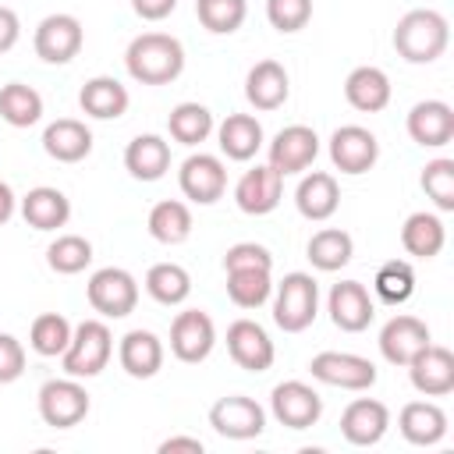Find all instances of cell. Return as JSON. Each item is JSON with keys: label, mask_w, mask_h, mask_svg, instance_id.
Listing matches in <instances>:
<instances>
[{"label": "cell", "mask_w": 454, "mask_h": 454, "mask_svg": "<svg viewBox=\"0 0 454 454\" xmlns=\"http://www.w3.org/2000/svg\"><path fill=\"white\" fill-rule=\"evenodd\" d=\"M124 67L142 85H170L184 71V46L167 32H142L128 43Z\"/></svg>", "instance_id": "cell-1"}, {"label": "cell", "mask_w": 454, "mask_h": 454, "mask_svg": "<svg viewBox=\"0 0 454 454\" xmlns=\"http://www.w3.org/2000/svg\"><path fill=\"white\" fill-rule=\"evenodd\" d=\"M447 43H450V25L440 11L429 7L408 11L394 28V50L408 64H433L436 57H443Z\"/></svg>", "instance_id": "cell-2"}, {"label": "cell", "mask_w": 454, "mask_h": 454, "mask_svg": "<svg viewBox=\"0 0 454 454\" xmlns=\"http://www.w3.org/2000/svg\"><path fill=\"white\" fill-rule=\"evenodd\" d=\"M114 355V337H110V326L103 319H82L74 330H71V344L64 348L60 355V365L67 376L74 380H89V376H99L106 369Z\"/></svg>", "instance_id": "cell-3"}, {"label": "cell", "mask_w": 454, "mask_h": 454, "mask_svg": "<svg viewBox=\"0 0 454 454\" xmlns=\"http://www.w3.org/2000/svg\"><path fill=\"white\" fill-rule=\"evenodd\" d=\"M319 312V287L309 273H287L277 284V298H273V323L284 333H301L312 326Z\"/></svg>", "instance_id": "cell-4"}, {"label": "cell", "mask_w": 454, "mask_h": 454, "mask_svg": "<svg viewBox=\"0 0 454 454\" xmlns=\"http://www.w3.org/2000/svg\"><path fill=\"white\" fill-rule=\"evenodd\" d=\"M89 305L106 319H124L138 305V280L121 266H103L85 284Z\"/></svg>", "instance_id": "cell-5"}, {"label": "cell", "mask_w": 454, "mask_h": 454, "mask_svg": "<svg viewBox=\"0 0 454 454\" xmlns=\"http://www.w3.org/2000/svg\"><path fill=\"white\" fill-rule=\"evenodd\" d=\"M89 415V394L74 376L46 380L39 387V419L53 429H71Z\"/></svg>", "instance_id": "cell-6"}, {"label": "cell", "mask_w": 454, "mask_h": 454, "mask_svg": "<svg viewBox=\"0 0 454 454\" xmlns=\"http://www.w3.org/2000/svg\"><path fill=\"white\" fill-rule=\"evenodd\" d=\"M82 43H85V28L74 14H46L32 35L35 57L46 64H71L82 53Z\"/></svg>", "instance_id": "cell-7"}, {"label": "cell", "mask_w": 454, "mask_h": 454, "mask_svg": "<svg viewBox=\"0 0 454 454\" xmlns=\"http://www.w3.org/2000/svg\"><path fill=\"white\" fill-rule=\"evenodd\" d=\"M309 372L312 380L326 387H340V390H369L376 383V365L351 351H319L312 355Z\"/></svg>", "instance_id": "cell-8"}, {"label": "cell", "mask_w": 454, "mask_h": 454, "mask_svg": "<svg viewBox=\"0 0 454 454\" xmlns=\"http://www.w3.org/2000/svg\"><path fill=\"white\" fill-rule=\"evenodd\" d=\"M270 411L287 429H309L323 415V397L301 380H284L270 394Z\"/></svg>", "instance_id": "cell-9"}, {"label": "cell", "mask_w": 454, "mask_h": 454, "mask_svg": "<svg viewBox=\"0 0 454 454\" xmlns=\"http://www.w3.org/2000/svg\"><path fill=\"white\" fill-rule=\"evenodd\" d=\"M177 184H181L184 199H192L199 206H213L227 192V167L213 153H192L177 170Z\"/></svg>", "instance_id": "cell-10"}, {"label": "cell", "mask_w": 454, "mask_h": 454, "mask_svg": "<svg viewBox=\"0 0 454 454\" xmlns=\"http://www.w3.org/2000/svg\"><path fill=\"white\" fill-rule=\"evenodd\" d=\"M216 344V326L202 309H184L170 323V351L177 362H206Z\"/></svg>", "instance_id": "cell-11"}, {"label": "cell", "mask_w": 454, "mask_h": 454, "mask_svg": "<svg viewBox=\"0 0 454 454\" xmlns=\"http://www.w3.org/2000/svg\"><path fill=\"white\" fill-rule=\"evenodd\" d=\"M209 426L227 440H255L266 429V411L245 394H227L209 408Z\"/></svg>", "instance_id": "cell-12"}, {"label": "cell", "mask_w": 454, "mask_h": 454, "mask_svg": "<svg viewBox=\"0 0 454 454\" xmlns=\"http://www.w3.org/2000/svg\"><path fill=\"white\" fill-rule=\"evenodd\" d=\"M316 156H319V135L309 124H287L270 142V167L280 177L309 170Z\"/></svg>", "instance_id": "cell-13"}, {"label": "cell", "mask_w": 454, "mask_h": 454, "mask_svg": "<svg viewBox=\"0 0 454 454\" xmlns=\"http://www.w3.org/2000/svg\"><path fill=\"white\" fill-rule=\"evenodd\" d=\"M330 160L340 174H365L380 160V142L362 124H344L330 135Z\"/></svg>", "instance_id": "cell-14"}, {"label": "cell", "mask_w": 454, "mask_h": 454, "mask_svg": "<svg viewBox=\"0 0 454 454\" xmlns=\"http://www.w3.org/2000/svg\"><path fill=\"white\" fill-rule=\"evenodd\" d=\"M227 355L245 372H266L273 365V358H277L270 333L255 319H234L227 326Z\"/></svg>", "instance_id": "cell-15"}, {"label": "cell", "mask_w": 454, "mask_h": 454, "mask_svg": "<svg viewBox=\"0 0 454 454\" xmlns=\"http://www.w3.org/2000/svg\"><path fill=\"white\" fill-rule=\"evenodd\" d=\"M280 192H284V177L270 163H255L252 170H245L238 177L234 202L248 216H266V213H273L280 206Z\"/></svg>", "instance_id": "cell-16"}, {"label": "cell", "mask_w": 454, "mask_h": 454, "mask_svg": "<svg viewBox=\"0 0 454 454\" xmlns=\"http://www.w3.org/2000/svg\"><path fill=\"white\" fill-rule=\"evenodd\" d=\"M408 376H411V387L422 397H447L454 390V355H450V348H440V344L429 340L408 362Z\"/></svg>", "instance_id": "cell-17"}, {"label": "cell", "mask_w": 454, "mask_h": 454, "mask_svg": "<svg viewBox=\"0 0 454 454\" xmlns=\"http://www.w3.org/2000/svg\"><path fill=\"white\" fill-rule=\"evenodd\" d=\"M326 312H330V319H333L337 330H344V333H362V330L372 323L376 305H372L365 284H358V280H340V284L330 287Z\"/></svg>", "instance_id": "cell-18"}, {"label": "cell", "mask_w": 454, "mask_h": 454, "mask_svg": "<svg viewBox=\"0 0 454 454\" xmlns=\"http://www.w3.org/2000/svg\"><path fill=\"white\" fill-rule=\"evenodd\" d=\"M387 429H390V411L376 397H355L340 415V436L355 447L380 443L387 436Z\"/></svg>", "instance_id": "cell-19"}, {"label": "cell", "mask_w": 454, "mask_h": 454, "mask_svg": "<svg viewBox=\"0 0 454 454\" xmlns=\"http://www.w3.org/2000/svg\"><path fill=\"white\" fill-rule=\"evenodd\" d=\"M426 344H429V326L419 316H408V312L387 319L383 330H380V355L390 365H408Z\"/></svg>", "instance_id": "cell-20"}, {"label": "cell", "mask_w": 454, "mask_h": 454, "mask_svg": "<svg viewBox=\"0 0 454 454\" xmlns=\"http://www.w3.org/2000/svg\"><path fill=\"white\" fill-rule=\"evenodd\" d=\"M404 128H408L411 142H419L426 149H440L454 138V110L443 99H422L408 110Z\"/></svg>", "instance_id": "cell-21"}, {"label": "cell", "mask_w": 454, "mask_h": 454, "mask_svg": "<svg viewBox=\"0 0 454 454\" xmlns=\"http://www.w3.org/2000/svg\"><path fill=\"white\" fill-rule=\"evenodd\" d=\"M121 369L135 380H153L163 369V340L153 330H128L117 348Z\"/></svg>", "instance_id": "cell-22"}, {"label": "cell", "mask_w": 454, "mask_h": 454, "mask_svg": "<svg viewBox=\"0 0 454 454\" xmlns=\"http://www.w3.org/2000/svg\"><path fill=\"white\" fill-rule=\"evenodd\" d=\"M397 429L415 447H433L447 436V411L433 401H408L397 415Z\"/></svg>", "instance_id": "cell-23"}, {"label": "cell", "mask_w": 454, "mask_h": 454, "mask_svg": "<svg viewBox=\"0 0 454 454\" xmlns=\"http://www.w3.org/2000/svg\"><path fill=\"white\" fill-rule=\"evenodd\" d=\"M294 206L305 220H330L340 206V188H337V177L326 174V170H312L298 181L294 188Z\"/></svg>", "instance_id": "cell-24"}, {"label": "cell", "mask_w": 454, "mask_h": 454, "mask_svg": "<svg viewBox=\"0 0 454 454\" xmlns=\"http://www.w3.org/2000/svg\"><path fill=\"white\" fill-rule=\"evenodd\" d=\"M245 96L255 110H277L287 103L291 96V78L284 71V64L277 60H259L252 64L248 78H245Z\"/></svg>", "instance_id": "cell-25"}, {"label": "cell", "mask_w": 454, "mask_h": 454, "mask_svg": "<svg viewBox=\"0 0 454 454\" xmlns=\"http://www.w3.org/2000/svg\"><path fill=\"white\" fill-rule=\"evenodd\" d=\"M43 149L57 163H78L92 153V131L74 117H57L43 131Z\"/></svg>", "instance_id": "cell-26"}, {"label": "cell", "mask_w": 454, "mask_h": 454, "mask_svg": "<svg viewBox=\"0 0 454 454\" xmlns=\"http://www.w3.org/2000/svg\"><path fill=\"white\" fill-rule=\"evenodd\" d=\"M344 99L362 114H380L390 103V78L383 67L362 64L344 78Z\"/></svg>", "instance_id": "cell-27"}, {"label": "cell", "mask_w": 454, "mask_h": 454, "mask_svg": "<svg viewBox=\"0 0 454 454\" xmlns=\"http://www.w3.org/2000/svg\"><path fill=\"white\" fill-rule=\"evenodd\" d=\"M128 103H131L128 89H124L117 78H110V74L89 78V82L82 85V92H78V106H82L89 117H96V121H117V117L128 110Z\"/></svg>", "instance_id": "cell-28"}, {"label": "cell", "mask_w": 454, "mask_h": 454, "mask_svg": "<svg viewBox=\"0 0 454 454\" xmlns=\"http://www.w3.org/2000/svg\"><path fill=\"white\" fill-rule=\"evenodd\" d=\"M216 138H220V153L227 160L245 163L262 149V124L252 114H227L223 124L216 128Z\"/></svg>", "instance_id": "cell-29"}, {"label": "cell", "mask_w": 454, "mask_h": 454, "mask_svg": "<svg viewBox=\"0 0 454 454\" xmlns=\"http://www.w3.org/2000/svg\"><path fill=\"white\" fill-rule=\"evenodd\" d=\"M124 167L138 181H160L170 170V145L160 135H135L124 149Z\"/></svg>", "instance_id": "cell-30"}, {"label": "cell", "mask_w": 454, "mask_h": 454, "mask_svg": "<svg viewBox=\"0 0 454 454\" xmlns=\"http://www.w3.org/2000/svg\"><path fill=\"white\" fill-rule=\"evenodd\" d=\"M21 216H25V223L35 227V231H57V227L67 223L71 202H67V195H64L60 188L39 184V188H32V192L21 199Z\"/></svg>", "instance_id": "cell-31"}, {"label": "cell", "mask_w": 454, "mask_h": 454, "mask_svg": "<svg viewBox=\"0 0 454 454\" xmlns=\"http://www.w3.org/2000/svg\"><path fill=\"white\" fill-rule=\"evenodd\" d=\"M443 241H447V231H443V220L436 216V213H411L408 220H404V227H401V245H404V252L408 255H415V259H433V255H440V248H443Z\"/></svg>", "instance_id": "cell-32"}, {"label": "cell", "mask_w": 454, "mask_h": 454, "mask_svg": "<svg viewBox=\"0 0 454 454\" xmlns=\"http://www.w3.org/2000/svg\"><path fill=\"white\" fill-rule=\"evenodd\" d=\"M305 255H309V262H312L316 270L333 273V270H340V266L351 262L355 241H351V234L340 231V227H323V231H316V234L309 238Z\"/></svg>", "instance_id": "cell-33"}, {"label": "cell", "mask_w": 454, "mask_h": 454, "mask_svg": "<svg viewBox=\"0 0 454 454\" xmlns=\"http://www.w3.org/2000/svg\"><path fill=\"white\" fill-rule=\"evenodd\" d=\"M145 227L160 245H181L192 234V209L181 199H163L149 209Z\"/></svg>", "instance_id": "cell-34"}, {"label": "cell", "mask_w": 454, "mask_h": 454, "mask_svg": "<svg viewBox=\"0 0 454 454\" xmlns=\"http://www.w3.org/2000/svg\"><path fill=\"white\" fill-rule=\"evenodd\" d=\"M0 117L11 128H32L43 117V96L25 82H7L0 89Z\"/></svg>", "instance_id": "cell-35"}, {"label": "cell", "mask_w": 454, "mask_h": 454, "mask_svg": "<svg viewBox=\"0 0 454 454\" xmlns=\"http://www.w3.org/2000/svg\"><path fill=\"white\" fill-rule=\"evenodd\" d=\"M145 291H149V298L160 301V305H181V301L192 294V277H188V270L177 266V262H156V266H149V273H145Z\"/></svg>", "instance_id": "cell-36"}, {"label": "cell", "mask_w": 454, "mask_h": 454, "mask_svg": "<svg viewBox=\"0 0 454 454\" xmlns=\"http://www.w3.org/2000/svg\"><path fill=\"white\" fill-rule=\"evenodd\" d=\"M372 291L380 301L387 305H404L415 294V270L408 259H387L376 277H372Z\"/></svg>", "instance_id": "cell-37"}, {"label": "cell", "mask_w": 454, "mask_h": 454, "mask_svg": "<svg viewBox=\"0 0 454 454\" xmlns=\"http://www.w3.org/2000/svg\"><path fill=\"white\" fill-rule=\"evenodd\" d=\"M167 128H170V138L181 142V145H199L209 138L213 131V114L202 106V103H177L167 117Z\"/></svg>", "instance_id": "cell-38"}, {"label": "cell", "mask_w": 454, "mask_h": 454, "mask_svg": "<svg viewBox=\"0 0 454 454\" xmlns=\"http://www.w3.org/2000/svg\"><path fill=\"white\" fill-rule=\"evenodd\" d=\"M273 291V280H270V270H227V298L238 305V309H259Z\"/></svg>", "instance_id": "cell-39"}, {"label": "cell", "mask_w": 454, "mask_h": 454, "mask_svg": "<svg viewBox=\"0 0 454 454\" xmlns=\"http://www.w3.org/2000/svg\"><path fill=\"white\" fill-rule=\"evenodd\" d=\"M28 344H32L35 355L57 358V355H64V348L71 344V323H67L60 312H43V316L32 319Z\"/></svg>", "instance_id": "cell-40"}, {"label": "cell", "mask_w": 454, "mask_h": 454, "mask_svg": "<svg viewBox=\"0 0 454 454\" xmlns=\"http://www.w3.org/2000/svg\"><path fill=\"white\" fill-rule=\"evenodd\" d=\"M46 262H50L53 273H64V277L82 273V270L92 262V245H89V238H82V234H60L57 241H50Z\"/></svg>", "instance_id": "cell-41"}, {"label": "cell", "mask_w": 454, "mask_h": 454, "mask_svg": "<svg viewBox=\"0 0 454 454\" xmlns=\"http://www.w3.org/2000/svg\"><path fill=\"white\" fill-rule=\"evenodd\" d=\"M195 14H199L202 28H209L216 35H231L241 28L248 4L245 0H195Z\"/></svg>", "instance_id": "cell-42"}, {"label": "cell", "mask_w": 454, "mask_h": 454, "mask_svg": "<svg viewBox=\"0 0 454 454\" xmlns=\"http://www.w3.org/2000/svg\"><path fill=\"white\" fill-rule=\"evenodd\" d=\"M422 192L433 199L436 209L450 213L454 209V160L436 156L422 167Z\"/></svg>", "instance_id": "cell-43"}, {"label": "cell", "mask_w": 454, "mask_h": 454, "mask_svg": "<svg viewBox=\"0 0 454 454\" xmlns=\"http://www.w3.org/2000/svg\"><path fill=\"white\" fill-rule=\"evenodd\" d=\"M266 18L277 32H298L312 18V0H266Z\"/></svg>", "instance_id": "cell-44"}, {"label": "cell", "mask_w": 454, "mask_h": 454, "mask_svg": "<svg viewBox=\"0 0 454 454\" xmlns=\"http://www.w3.org/2000/svg\"><path fill=\"white\" fill-rule=\"evenodd\" d=\"M248 266H255V270H273L270 248H262V245H255V241H238V245H231L227 255H223V270H248Z\"/></svg>", "instance_id": "cell-45"}, {"label": "cell", "mask_w": 454, "mask_h": 454, "mask_svg": "<svg viewBox=\"0 0 454 454\" xmlns=\"http://www.w3.org/2000/svg\"><path fill=\"white\" fill-rule=\"evenodd\" d=\"M25 372V348L18 337L0 333V383H14Z\"/></svg>", "instance_id": "cell-46"}, {"label": "cell", "mask_w": 454, "mask_h": 454, "mask_svg": "<svg viewBox=\"0 0 454 454\" xmlns=\"http://www.w3.org/2000/svg\"><path fill=\"white\" fill-rule=\"evenodd\" d=\"M131 7L142 21H163L167 14H174L177 0H131Z\"/></svg>", "instance_id": "cell-47"}, {"label": "cell", "mask_w": 454, "mask_h": 454, "mask_svg": "<svg viewBox=\"0 0 454 454\" xmlns=\"http://www.w3.org/2000/svg\"><path fill=\"white\" fill-rule=\"evenodd\" d=\"M21 39V21L11 7H0V53L14 50V43Z\"/></svg>", "instance_id": "cell-48"}, {"label": "cell", "mask_w": 454, "mask_h": 454, "mask_svg": "<svg viewBox=\"0 0 454 454\" xmlns=\"http://www.w3.org/2000/svg\"><path fill=\"white\" fill-rule=\"evenodd\" d=\"M174 450H188V454H202V440L199 436H170L160 443V454H174Z\"/></svg>", "instance_id": "cell-49"}, {"label": "cell", "mask_w": 454, "mask_h": 454, "mask_svg": "<svg viewBox=\"0 0 454 454\" xmlns=\"http://www.w3.org/2000/svg\"><path fill=\"white\" fill-rule=\"evenodd\" d=\"M14 206H18V199H14L11 184H7V181H0V223H7V220L14 216Z\"/></svg>", "instance_id": "cell-50"}]
</instances>
